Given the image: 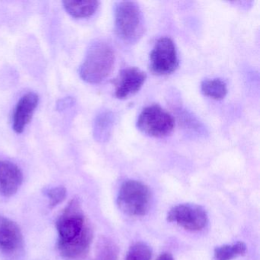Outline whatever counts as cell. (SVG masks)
Listing matches in <instances>:
<instances>
[{
  "label": "cell",
  "mask_w": 260,
  "mask_h": 260,
  "mask_svg": "<svg viewBox=\"0 0 260 260\" xmlns=\"http://www.w3.org/2000/svg\"><path fill=\"white\" fill-rule=\"evenodd\" d=\"M57 249L67 260H82L90 250L93 231L82 209L80 201L69 202L56 221Z\"/></svg>",
  "instance_id": "6da1fadb"
},
{
  "label": "cell",
  "mask_w": 260,
  "mask_h": 260,
  "mask_svg": "<svg viewBox=\"0 0 260 260\" xmlns=\"http://www.w3.org/2000/svg\"><path fill=\"white\" fill-rule=\"evenodd\" d=\"M115 60L112 47L104 41H97L88 50L80 66V77L86 83H101L112 72Z\"/></svg>",
  "instance_id": "7a4b0ae2"
},
{
  "label": "cell",
  "mask_w": 260,
  "mask_h": 260,
  "mask_svg": "<svg viewBox=\"0 0 260 260\" xmlns=\"http://www.w3.org/2000/svg\"><path fill=\"white\" fill-rule=\"evenodd\" d=\"M150 188L140 181L123 182L118 191L117 204L122 212L132 217L146 215L151 205Z\"/></svg>",
  "instance_id": "3957f363"
},
{
  "label": "cell",
  "mask_w": 260,
  "mask_h": 260,
  "mask_svg": "<svg viewBox=\"0 0 260 260\" xmlns=\"http://www.w3.org/2000/svg\"><path fill=\"white\" fill-rule=\"evenodd\" d=\"M115 18L117 34L123 40L133 42L141 37L143 33V16L136 3H118L115 7Z\"/></svg>",
  "instance_id": "277c9868"
},
{
  "label": "cell",
  "mask_w": 260,
  "mask_h": 260,
  "mask_svg": "<svg viewBox=\"0 0 260 260\" xmlns=\"http://www.w3.org/2000/svg\"><path fill=\"white\" fill-rule=\"evenodd\" d=\"M174 125L173 116L159 105H152L143 109L137 121L141 132L154 138L168 136Z\"/></svg>",
  "instance_id": "5b68a950"
},
{
  "label": "cell",
  "mask_w": 260,
  "mask_h": 260,
  "mask_svg": "<svg viewBox=\"0 0 260 260\" xmlns=\"http://www.w3.org/2000/svg\"><path fill=\"white\" fill-rule=\"evenodd\" d=\"M167 220L191 232L201 231L208 224L206 211L196 204H180L173 207L167 214Z\"/></svg>",
  "instance_id": "8992f818"
},
{
  "label": "cell",
  "mask_w": 260,
  "mask_h": 260,
  "mask_svg": "<svg viewBox=\"0 0 260 260\" xmlns=\"http://www.w3.org/2000/svg\"><path fill=\"white\" fill-rule=\"evenodd\" d=\"M150 69L156 75H168L179 67L177 51L170 38L164 37L156 42L150 54Z\"/></svg>",
  "instance_id": "52a82bcc"
},
{
  "label": "cell",
  "mask_w": 260,
  "mask_h": 260,
  "mask_svg": "<svg viewBox=\"0 0 260 260\" xmlns=\"http://www.w3.org/2000/svg\"><path fill=\"white\" fill-rule=\"evenodd\" d=\"M146 79L147 74L139 68H124L112 81L115 96L122 100L136 93L145 83Z\"/></svg>",
  "instance_id": "ba28073f"
},
{
  "label": "cell",
  "mask_w": 260,
  "mask_h": 260,
  "mask_svg": "<svg viewBox=\"0 0 260 260\" xmlns=\"http://www.w3.org/2000/svg\"><path fill=\"white\" fill-rule=\"evenodd\" d=\"M39 103V95L34 92H28L18 102L13 118V127L16 133L21 134L24 132L32 119Z\"/></svg>",
  "instance_id": "9c48e42d"
},
{
  "label": "cell",
  "mask_w": 260,
  "mask_h": 260,
  "mask_svg": "<svg viewBox=\"0 0 260 260\" xmlns=\"http://www.w3.org/2000/svg\"><path fill=\"white\" fill-rule=\"evenodd\" d=\"M23 245V236L19 225L8 217L0 215V249L13 253Z\"/></svg>",
  "instance_id": "30bf717a"
},
{
  "label": "cell",
  "mask_w": 260,
  "mask_h": 260,
  "mask_svg": "<svg viewBox=\"0 0 260 260\" xmlns=\"http://www.w3.org/2000/svg\"><path fill=\"white\" fill-rule=\"evenodd\" d=\"M23 182L22 170L10 161H0V194L11 197L17 192Z\"/></svg>",
  "instance_id": "8fae6325"
},
{
  "label": "cell",
  "mask_w": 260,
  "mask_h": 260,
  "mask_svg": "<svg viewBox=\"0 0 260 260\" xmlns=\"http://www.w3.org/2000/svg\"><path fill=\"white\" fill-rule=\"evenodd\" d=\"M64 7L68 14L76 19L87 18L92 16L98 10V1H63Z\"/></svg>",
  "instance_id": "7c38bea8"
},
{
  "label": "cell",
  "mask_w": 260,
  "mask_h": 260,
  "mask_svg": "<svg viewBox=\"0 0 260 260\" xmlns=\"http://www.w3.org/2000/svg\"><path fill=\"white\" fill-rule=\"evenodd\" d=\"M246 245L243 242H237L231 245H222L214 249L213 260H233L244 255Z\"/></svg>",
  "instance_id": "4fadbf2b"
},
{
  "label": "cell",
  "mask_w": 260,
  "mask_h": 260,
  "mask_svg": "<svg viewBox=\"0 0 260 260\" xmlns=\"http://www.w3.org/2000/svg\"><path fill=\"white\" fill-rule=\"evenodd\" d=\"M201 89L204 95L216 100H222L228 93L226 83L220 79L204 80Z\"/></svg>",
  "instance_id": "5bb4252c"
},
{
  "label": "cell",
  "mask_w": 260,
  "mask_h": 260,
  "mask_svg": "<svg viewBox=\"0 0 260 260\" xmlns=\"http://www.w3.org/2000/svg\"><path fill=\"white\" fill-rule=\"evenodd\" d=\"M118 253L116 245L108 239H103L97 246L96 260H117Z\"/></svg>",
  "instance_id": "9a60e30c"
},
{
  "label": "cell",
  "mask_w": 260,
  "mask_h": 260,
  "mask_svg": "<svg viewBox=\"0 0 260 260\" xmlns=\"http://www.w3.org/2000/svg\"><path fill=\"white\" fill-rule=\"evenodd\" d=\"M151 257L150 246L142 242H138L131 246L124 260H150Z\"/></svg>",
  "instance_id": "2e32d148"
},
{
  "label": "cell",
  "mask_w": 260,
  "mask_h": 260,
  "mask_svg": "<svg viewBox=\"0 0 260 260\" xmlns=\"http://www.w3.org/2000/svg\"><path fill=\"white\" fill-rule=\"evenodd\" d=\"M111 118L109 114L103 113L97 118L95 123L94 134L98 140H103L109 134L111 124Z\"/></svg>",
  "instance_id": "e0dca14e"
},
{
  "label": "cell",
  "mask_w": 260,
  "mask_h": 260,
  "mask_svg": "<svg viewBox=\"0 0 260 260\" xmlns=\"http://www.w3.org/2000/svg\"><path fill=\"white\" fill-rule=\"evenodd\" d=\"M45 194L49 200L50 208H54L65 200L67 197V189L63 186L54 187L47 190Z\"/></svg>",
  "instance_id": "ac0fdd59"
},
{
  "label": "cell",
  "mask_w": 260,
  "mask_h": 260,
  "mask_svg": "<svg viewBox=\"0 0 260 260\" xmlns=\"http://www.w3.org/2000/svg\"><path fill=\"white\" fill-rule=\"evenodd\" d=\"M73 104V100L71 98H67L65 100H61V103L57 104V108L58 109H63L68 108V106Z\"/></svg>",
  "instance_id": "d6986e66"
},
{
  "label": "cell",
  "mask_w": 260,
  "mask_h": 260,
  "mask_svg": "<svg viewBox=\"0 0 260 260\" xmlns=\"http://www.w3.org/2000/svg\"><path fill=\"white\" fill-rule=\"evenodd\" d=\"M156 260H174V258H173L171 254L168 253V252H164V253L159 255Z\"/></svg>",
  "instance_id": "ffe728a7"
}]
</instances>
